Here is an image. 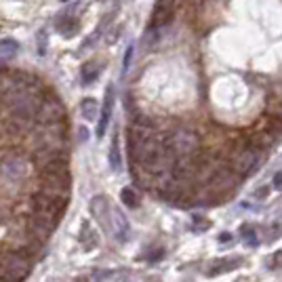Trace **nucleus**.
<instances>
[{
    "instance_id": "a211bd4d",
    "label": "nucleus",
    "mask_w": 282,
    "mask_h": 282,
    "mask_svg": "<svg viewBox=\"0 0 282 282\" xmlns=\"http://www.w3.org/2000/svg\"><path fill=\"white\" fill-rule=\"evenodd\" d=\"M240 236H242V240L249 245V247H255L257 245V232H255V228L253 225H242L240 228Z\"/></svg>"
},
{
    "instance_id": "ddd939ff",
    "label": "nucleus",
    "mask_w": 282,
    "mask_h": 282,
    "mask_svg": "<svg viewBox=\"0 0 282 282\" xmlns=\"http://www.w3.org/2000/svg\"><path fill=\"white\" fill-rule=\"evenodd\" d=\"M55 28H57V32L63 34V36H74V34L78 32V19L72 17V15H66V17L57 19Z\"/></svg>"
},
{
    "instance_id": "4468645a",
    "label": "nucleus",
    "mask_w": 282,
    "mask_h": 282,
    "mask_svg": "<svg viewBox=\"0 0 282 282\" xmlns=\"http://www.w3.org/2000/svg\"><path fill=\"white\" fill-rule=\"evenodd\" d=\"M17 49H19V45H17L15 40H11V38L0 40V59H3V61L13 59L17 55Z\"/></svg>"
},
{
    "instance_id": "f03ea898",
    "label": "nucleus",
    "mask_w": 282,
    "mask_h": 282,
    "mask_svg": "<svg viewBox=\"0 0 282 282\" xmlns=\"http://www.w3.org/2000/svg\"><path fill=\"white\" fill-rule=\"evenodd\" d=\"M30 259L21 253H7L0 257V282H24L30 274Z\"/></svg>"
},
{
    "instance_id": "7ed1b4c3",
    "label": "nucleus",
    "mask_w": 282,
    "mask_h": 282,
    "mask_svg": "<svg viewBox=\"0 0 282 282\" xmlns=\"http://www.w3.org/2000/svg\"><path fill=\"white\" fill-rule=\"evenodd\" d=\"M259 162H261V147H259L255 141L240 145L232 154V171L240 177H247L251 173H255Z\"/></svg>"
},
{
    "instance_id": "f257e3e1",
    "label": "nucleus",
    "mask_w": 282,
    "mask_h": 282,
    "mask_svg": "<svg viewBox=\"0 0 282 282\" xmlns=\"http://www.w3.org/2000/svg\"><path fill=\"white\" fill-rule=\"evenodd\" d=\"M164 143L173 152L175 158H190V156L196 154L198 147H200L198 135L194 131H190V128H175L173 133L164 135Z\"/></svg>"
},
{
    "instance_id": "b1692460",
    "label": "nucleus",
    "mask_w": 282,
    "mask_h": 282,
    "mask_svg": "<svg viewBox=\"0 0 282 282\" xmlns=\"http://www.w3.org/2000/svg\"><path fill=\"white\" fill-rule=\"evenodd\" d=\"M266 194H268V187H261V190H257V192H255V196H257V198H264Z\"/></svg>"
},
{
    "instance_id": "9b49d317",
    "label": "nucleus",
    "mask_w": 282,
    "mask_h": 282,
    "mask_svg": "<svg viewBox=\"0 0 282 282\" xmlns=\"http://www.w3.org/2000/svg\"><path fill=\"white\" fill-rule=\"evenodd\" d=\"M112 234L120 242H126L131 238V225H128L124 213H120L118 209H112Z\"/></svg>"
},
{
    "instance_id": "dca6fc26",
    "label": "nucleus",
    "mask_w": 282,
    "mask_h": 282,
    "mask_svg": "<svg viewBox=\"0 0 282 282\" xmlns=\"http://www.w3.org/2000/svg\"><path fill=\"white\" fill-rule=\"evenodd\" d=\"M82 245H84V249L86 251H91V249H95L97 247V236H95V232L91 230V225L89 223H84L82 225Z\"/></svg>"
},
{
    "instance_id": "393cba45",
    "label": "nucleus",
    "mask_w": 282,
    "mask_h": 282,
    "mask_svg": "<svg viewBox=\"0 0 282 282\" xmlns=\"http://www.w3.org/2000/svg\"><path fill=\"white\" fill-rule=\"evenodd\" d=\"M61 3H68V0H61Z\"/></svg>"
},
{
    "instance_id": "39448f33",
    "label": "nucleus",
    "mask_w": 282,
    "mask_h": 282,
    "mask_svg": "<svg viewBox=\"0 0 282 282\" xmlns=\"http://www.w3.org/2000/svg\"><path fill=\"white\" fill-rule=\"evenodd\" d=\"M42 192L68 202L70 198V173H42Z\"/></svg>"
},
{
    "instance_id": "0eeeda50",
    "label": "nucleus",
    "mask_w": 282,
    "mask_h": 282,
    "mask_svg": "<svg viewBox=\"0 0 282 282\" xmlns=\"http://www.w3.org/2000/svg\"><path fill=\"white\" fill-rule=\"evenodd\" d=\"M45 126H57L63 122L66 118V110H63V103L55 97L51 99H42L40 103V110H38V116H36Z\"/></svg>"
},
{
    "instance_id": "423d86ee",
    "label": "nucleus",
    "mask_w": 282,
    "mask_h": 282,
    "mask_svg": "<svg viewBox=\"0 0 282 282\" xmlns=\"http://www.w3.org/2000/svg\"><path fill=\"white\" fill-rule=\"evenodd\" d=\"M240 179L242 177L236 175L232 168H215V173L209 179V190L215 194L217 198H223V196H228L234 187H238Z\"/></svg>"
},
{
    "instance_id": "20e7f679",
    "label": "nucleus",
    "mask_w": 282,
    "mask_h": 282,
    "mask_svg": "<svg viewBox=\"0 0 282 282\" xmlns=\"http://www.w3.org/2000/svg\"><path fill=\"white\" fill-rule=\"evenodd\" d=\"M30 175V160L21 154H5L0 158V177L7 183H21Z\"/></svg>"
},
{
    "instance_id": "f3484780",
    "label": "nucleus",
    "mask_w": 282,
    "mask_h": 282,
    "mask_svg": "<svg viewBox=\"0 0 282 282\" xmlns=\"http://www.w3.org/2000/svg\"><path fill=\"white\" fill-rule=\"evenodd\" d=\"M120 200H122L128 209H137V206H139V196L135 194L133 187H124V190L120 192Z\"/></svg>"
},
{
    "instance_id": "5701e85b",
    "label": "nucleus",
    "mask_w": 282,
    "mask_h": 282,
    "mask_svg": "<svg viewBox=\"0 0 282 282\" xmlns=\"http://www.w3.org/2000/svg\"><path fill=\"white\" fill-rule=\"evenodd\" d=\"M272 266H274V268H282V251H278V253L272 257Z\"/></svg>"
},
{
    "instance_id": "4be33fe9",
    "label": "nucleus",
    "mask_w": 282,
    "mask_h": 282,
    "mask_svg": "<svg viewBox=\"0 0 282 282\" xmlns=\"http://www.w3.org/2000/svg\"><path fill=\"white\" fill-rule=\"evenodd\" d=\"M272 185H274L278 192H282V171H280V173H276V175H274V181H272Z\"/></svg>"
},
{
    "instance_id": "6e6552de",
    "label": "nucleus",
    "mask_w": 282,
    "mask_h": 282,
    "mask_svg": "<svg viewBox=\"0 0 282 282\" xmlns=\"http://www.w3.org/2000/svg\"><path fill=\"white\" fill-rule=\"evenodd\" d=\"M173 11H175V0H156L154 11H152L149 28H152V30L164 28L168 21H171V17H173Z\"/></svg>"
},
{
    "instance_id": "9d476101",
    "label": "nucleus",
    "mask_w": 282,
    "mask_h": 282,
    "mask_svg": "<svg viewBox=\"0 0 282 282\" xmlns=\"http://www.w3.org/2000/svg\"><path fill=\"white\" fill-rule=\"evenodd\" d=\"M112 110H114V89L107 86L105 91V99H103V105H101V120L97 124V135L103 137L105 131H107V124H110V118H112Z\"/></svg>"
},
{
    "instance_id": "6ab92c4d",
    "label": "nucleus",
    "mask_w": 282,
    "mask_h": 282,
    "mask_svg": "<svg viewBox=\"0 0 282 282\" xmlns=\"http://www.w3.org/2000/svg\"><path fill=\"white\" fill-rule=\"evenodd\" d=\"M99 74V68L95 66V63H86V66L82 68V82L84 84H91Z\"/></svg>"
},
{
    "instance_id": "412c9836",
    "label": "nucleus",
    "mask_w": 282,
    "mask_h": 282,
    "mask_svg": "<svg viewBox=\"0 0 282 282\" xmlns=\"http://www.w3.org/2000/svg\"><path fill=\"white\" fill-rule=\"evenodd\" d=\"M209 228H211V221L204 219V217H194L192 219V230L202 232V230H209Z\"/></svg>"
},
{
    "instance_id": "f8f14e48",
    "label": "nucleus",
    "mask_w": 282,
    "mask_h": 282,
    "mask_svg": "<svg viewBox=\"0 0 282 282\" xmlns=\"http://www.w3.org/2000/svg\"><path fill=\"white\" fill-rule=\"evenodd\" d=\"M242 266V259L240 257H223V259H217V261L211 264L209 268V276H217V274H225L232 272L236 268Z\"/></svg>"
},
{
    "instance_id": "1a4fd4ad",
    "label": "nucleus",
    "mask_w": 282,
    "mask_h": 282,
    "mask_svg": "<svg viewBox=\"0 0 282 282\" xmlns=\"http://www.w3.org/2000/svg\"><path fill=\"white\" fill-rule=\"evenodd\" d=\"M91 213H93L95 219L103 225V230L112 234V209H110V204H107L105 196H95L91 200Z\"/></svg>"
},
{
    "instance_id": "2eb2a0df",
    "label": "nucleus",
    "mask_w": 282,
    "mask_h": 282,
    "mask_svg": "<svg viewBox=\"0 0 282 282\" xmlns=\"http://www.w3.org/2000/svg\"><path fill=\"white\" fill-rule=\"evenodd\" d=\"M80 110H82V116L86 118V120H95L97 118V101L93 99V97H86V99H82V103H80Z\"/></svg>"
},
{
    "instance_id": "aec40b11",
    "label": "nucleus",
    "mask_w": 282,
    "mask_h": 282,
    "mask_svg": "<svg viewBox=\"0 0 282 282\" xmlns=\"http://www.w3.org/2000/svg\"><path fill=\"white\" fill-rule=\"evenodd\" d=\"M110 166L112 168H120V152H118V137L112 139V145H110Z\"/></svg>"
}]
</instances>
